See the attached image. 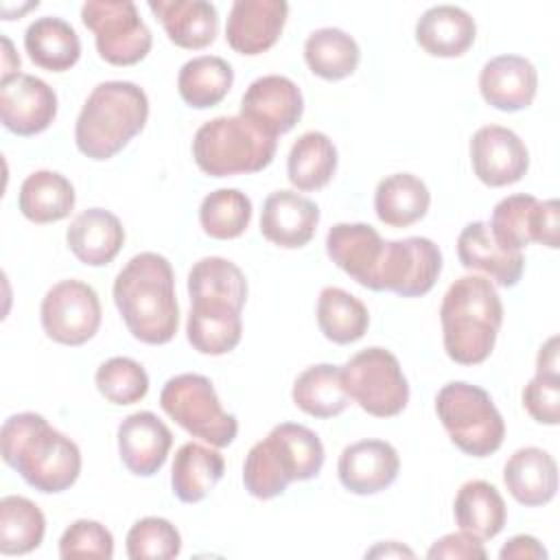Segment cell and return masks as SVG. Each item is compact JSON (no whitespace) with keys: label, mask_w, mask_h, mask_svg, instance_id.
<instances>
[{"label":"cell","mask_w":560,"mask_h":560,"mask_svg":"<svg viewBox=\"0 0 560 560\" xmlns=\"http://www.w3.org/2000/svg\"><path fill=\"white\" fill-rule=\"evenodd\" d=\"M431 203L427 184L411 173H394L378 182L374 190V210L381 223L407 228L420 221Z\"/></svg>","instance_id":"31"},{"label":"cell","mask_w":560,"mask_h":560,"mask_svg":"<svg viewBox=\"0 0 560 560\" xmlns=\"http://www.w3.org/2000/svg\"><path fill=\"white\" fill-rule=\"evenodd\" d=\"M400 470L396 448L385 440H359L346 446L337 462V475L352 494H376L389 488Z\"/></svg>","instance_id":"18"},{"label":"cell","mask_w":560,"mask_h":560,"mask_svg":"<svg viewBox=\"0 0 560 560\" xmlns=\"http://www.w3.org/2000/svg\"><path fill=\"white\" fill-rule=\"evenodd\" d=\"M2 79L0 81H9L13 77L20 74V57L13 50V44L9 37H2Z\"/></svg>","instance_id":"49"},{"label":"cell","mask_w":560,"mask_h":560,"mask_svg":"<svg viewBox=\"0 0 560 560\" xmlns=\"http://www.w3.org/2000/svg\"><path fill=\"white\" fill-rule=\"evenodd\" d=\"M536 374L542 376H560L558 370V337H549L536 357Z\"/></svg>","instance_id":"48"},{"label":"cell","mask_w":560,"mask_h":560,"mask_svg":"<svg viewBox=\"0 0 560 560\" xmlns=\"http://www.w3.org/2000/svg\"><path fill=\"white\" fill-rule=\"evenodd\" d=\"M442 271L440 247L424 236L385 241L376 269L374 291H392L402 298L427 295Z\"/></svg>","instance_id":"12"},{"label":"cell","mask_w":560,"mask_h":560,"mask_svg":"<svg viewBox=\"0 0 560 560\" xmlns=\"http://www.w3.org/2000/svg\"><path fill=\"white\" fill-rule=\"evenodd\" d=\"M151 13L164 26L168 39L186 50H199L214 42L219 13L206 0H151Z\"/></svg>","instance_id":"26"},{"label":"cell","mask_w":560,"mask_h":560,"mask_svg":"<svg viewBox=\"0 0 560 560\" xmlns=\"http://www.w3.org/2000/svg\"><path fill=\"white\" fill-rule=\"evenodd\" d=\"M319 223V208L295 190L271 192L260 212V234L284 249H298L311 243Z\"/></svg>","instance_id":"19"},{"label":"cell","mask_w":560,"mask_h":560,"mask_svg":"<svg viewBox=\"0 0 560 560\" xmlns=\"http://www.w3.org/2000/svg\"><path fill=\"white\" fill-rule=\"evenodd\" d=\"M160 407L184 431L210 446H230L238 433L236 418L223 411L208 376L177 374L168 378L160 394Z\"/></svg>","instance_id":"8"},{"label":"cell","mask_w":560,"mask_h":560,"mask_svg":"<svg viewBox=\"0 0 560 560\" xmlns=\"http://www.w3.org/2000/svg\"><path fill=\"white\" fill-rule=\"evenodd\" d=\"M225 472V462L219 451L186 442L177 448L171 466L173 494L184 503H199L210 494Z\"/></svg>","instance_id":"29"},{"label":"cell","mask_w":560,"mask_h":560,"mask_svg":"<svg viewBox=\"0 0 560 560\" xmlns=\"http://www.w3.org/2000/svg\"><path fill=\"white\" fill-rule=\"evenodd\" d=\"M252 221V201L236 188H219L203 197L199 223L210 238L230 241L241 236Z\"/></svg>","instance_id":"40"},{"label":"cell","mask_w":560,"mask_h":560,"mask_svg":"<svg viewBox=\"0 0 560 560\" xmlns=\"http://www.w3.org/2000/svg\"><path fill=\"white\" fill-rule=\"evenodd\" d=\"M276 138L247 118L219 116L203 122L192 138V158L210 177L258 173L273 162Z\"/></svg>","instance_id":"6"},{"label":"cell","mask_w":560,"mask_h":560,"mask_svg":"<svg viewBox=\"0 0 560 560\" xmlns=\"http://www.w3.org/2000/svg\"><path fill=\"white\" fill-rule=\"evenodd\" d=\"M488 228L494 241L512 252H521L529 243L558 249L560 203L558 199L540 201L534 195H510L494 206Z\"/></svg>","instance_id":"11"},{"label":"cell","mask_w":560,"mask_h":560,"mask_svg":"<svg viewBox=\"0 0 560 560\" xmlns=\"http://www.w3.org/2000/svg\"><path fill=\"white\" fill-rule=\"evenodd\" d=\"M444 350L459 365L483 363L497 343L503 304L494 284L483 276L457 278L440 306Z\"/></svg>","instance_id":"3"},{"label":"cell","mask_w":560,"mask_h":560,"mask_svg":"<svg viewBox=\"0 0 560 560\" xmlns=\"http://www.w3.org/2000/svg\"><path fill=\"white\" fill-rule=\"evenodd\" d=\"M304 112L300 88L282 74H265L249 83L241 98V116L271 138L291 131Z\"/></svg>","instance_id":"14"},{"label":"cell","mask_w":560,"mask_h":560,"mask_svg":"<svg viewBox=\"0 0 560 560\" xmlns=\"http://www.w3.org/2000/svg\"><path fill=\"white\" fill-rule=\"evenodd\" d=\"M501 560H545L547 551L545 547L527 534H518L512 536L499 551Z\"/></svg>","instance_id":"47"},{"label":"cell","mask_w":560,"mask_h":560,"mask_svg":"<svg viewBox=\"0 0 560 560\" xmlns=\"http://www.w3.org/2000/svg\"><path fill=\"white\" fill-rule=\"evenodd\" d=\"M114 304L138 341L168 343L179 326L171 262L155 252L136 254L114 280Z\"/></svg>","instance_id":"1"},{"label":"cell","mask_w":560,"mask_h":560,"mask_svg":"<svg viewBox=\"0 0 560 560\" xmlns=\"http://www.w3.org/2000/svg\"><path fill=\"white\" fill-rule=\"evenodd\" d=\"M96 389L114 405H133L149 392L147 370L129 357H112L96 370Z\"/></svg>","instance_id":"42"},{"label":"cell","mask_w":560,"mask_h":560,"mask_svg":"<svg viewBox=\"0 0 560 560\" xmlns=\"http://www.w3.org/2000/svg\"><path fill=\"white\" fill-rule=\"evenodd\" d=\"M39 315L48 339L63 346H83L98 332L101 302L90 284L61 280L46 291Z\"/></svg>","instance_id":"13"},{"label":"cell","mask_w":560,"mask_h":560,"mask_svg":"<svg viewBox=\"0 0 560 560\" xmlns=\"http://www.w3.org/2000/svg\"><path fill=\"white\" fill-rule=\"evenodd\" d=\"M470 162L479 182L501 188L523 179L529 168V151L512 129L486 125L470 138Z\"/></svg>","instance_id":"15"},{"label":"cell","mask_w":560,"mask_h":560,"mask_svg":"<svg viewBox=\"0 0 560 560\" xmlns=\"http://www.w3.org/2000/svg\"><path fill=\"white\" fill-rule=\"evenodd\" d=\"M127 556L131 560H171L182 551L177 527L160 516H144L127 532Z\"/></svg>","instance_id":"43"},{"label":"cell","mask_w":560,"mask_h":560,"mask_svg":"<svg viewBox=\"0 0 560 560\" xmlns=\"http://www.w3.org/2000/svg\"><path fill=\"white\" fill-rule=\"evenodd\" d=\"M70 252L88 267L109 265L125 243L120 219L105 208H88L77 214L66 232Z\"/></svg>","instance_id":"25"},{"label":"cell","mask_w":560,"mask_h":560,"mask_svg":"<svg viewBox=\"0 0 560 560\" xmlns=\"http://www.w3.org/2000/svg\"><path fill=\"white\" fill-rule=\"evenodd\" d=\"M24 48L31 61L48 72H66L81 57L77 31L55 15L37 18L28 24L24 33Z\"/></svg>","instance_id":"30"},{"label":"cell","mask_w":560,"mask_h":560,"mask_svg":"<svg viewBox=\"0 0 560 560\" xmlns=\"http://www.w3.org/2000/svg\"><path fill=\"white\" fill-rule=\"evenodd\" d=\"M0 451L4 464L42 494L68 490L81 472L79 446L35 411L13 413L4 420Z\"/></svg>","instance_id":"2"},{"label":"cell","mask_w":560,"mask_h":560,"mask_svg":"<svg viewBox=\"0 0 560 560\" xmlns=\"http://www.w3.org/2000/svg\"><path fill=\"white\" fill-rule=\"evenodd\" d=\"M453 512L459 529L479 540L494 538L503 529L508 516L503 497L483 479L466 481L457 490Z\"/></svg>","instance_id":"33"},{"label":"cell","mask_w":560,"mask_h":560,"mask_svg":"<svg viewBox=\"0 0 560 560\" xmlns=\"http://www.w3.org/2000/svg\"><path fill=\"white\" fill-rule=\"evenodd\" d=\"M188 295L223 298L243 308L247 300V280L232 260L221 256H206L197 260L188 271Z\"/></svg>","instance_id":"41"},{"label":"cell","mask_w":560,"mask_h":560,"mask_svg":"<svg viewBox=\"0 0 560 560\" xmlns=\"http://www.w3.org/2000/svg\"><path fill=\"white\" fill-rule=\"evenodd\" d=\"M457 256L466 269L483 271L499 287L518 284L525 269L523 254L501 247L483 221H472L459 232Z\"/></svg>","instance_id":"24"},{"label":"cell","mask_w":560,"mask_h":560,"mask_svg":"<svg viewBox=\"0 0 560 560\" xmlns=\"http://www.w3.org/2000/svg\"><path fill=\"white\" fill-rule=\"evenodd\" d=\"M503 483L521 505H545L558 490L556 459L538 446L518 448L505 462Z\"/></svg>","instance_id":"27"},{"label":"cell","mask_w":560,"mask_h":560,"mask_svg":"<svg viewBox=\"0 0 560 560\" xmlns=\"http://www.w3.org/2000/svg\"><path fill=\"white\" fill-rule=\"evenodd\" d=\"M59 556L66 560L70 558L109 560L114 556L112 532L98 521L79 518L70 527H66V532L61 534Z\"/></svg>","instance_id":"44"},{"label":"cell","mask_w":560,"mask_h":560,"mask_svg":"<svg viewBox=\"0 0 560 560\" xmlns=\"http://www.w3.org/2000/svg\"><path fill=\"white\" fill-rule=\"evenodd\" d=\"M385 241L368 223H337L326 234L328 258L354 282L374 291Z\"/></svg>","instance_id":"23"},{"label":"cell","mask_w":560,"mask_h":560,"mask_svg":"<svg viewBox=\"0 0 560 560\" xmlns=\"http://www.w3.org/2000/svg\"><path fill=\"white\" fill-rule=\"evenodd\" d=\"M317 326L328 341L346 346L368 332L370 313L352 293L339 287H326L317 298Z\"/></svg>","instance_id":"38"},{"label":"cell","mask_w":560,"mask_h":560,"mask_svg":"<svg viewBox=\"0 0 560 560\" xmlns=\"http://www.w3.org/2000/svg\"><path fill=\"white\" fill-rule=\"evenodd\" d=\"M343 387L363 411L376 418L398 416L409 402V383L398 359L378 346L365 348L341 368Z\"/></svg>","instance_id":"9"},{"label":"cell","mask_w":560,"mask_h":560,"mask_svg":"<svg viewBox=\"0 0 560 560\" xmlns=\"http://www.w3.org/2000/svg\"><path fill=\"white\" fill-rule=\"evenodd\" d=\"M291 398L298 409L313 418H335L350 405V396L341 378V368L332 363H317L306 368L295 378Z\"/></svg>","instance_id":"34"},{"label":"cell","mask_w":560,"mask_h":560,"mask_svg":"<svg viewBox=\"0 0 560 560\" xmlns=\"http://www.w3.org/2000/svg\"><path fill=\"white\" fill-rule=\"evenodd\" d=\"M429 558H462V560H470V558H486V549L481 545L479 538L466 534V532H457V534H446L440 540H435L431 545V549L427 551Z\"/></svg>","instance_id":"46"},{"label":"cell","mask_w":560,"mask_h":560,"mask_svg":"<svg viewBox=\"0 0 560 560\" xmlns=\"http://www.w3.org/2000/svg\"><path fill=\"white\" fill-rule=\"evenodd\" d=\"M289 4L282 0H236L225 22V39L241 55H260L282 35Z\"/></svg>","instance_id":"17"},{"label":"cell","mask_w":560,"mask_h":560,"mask_svg":"<svg viewBox=\"0 0 560 560\" xmlns=\"http://www.w3.org/2000/svg\"><path fill=\"white\" fill-rule=\"evenodd\" d=\"M324 457V444L315 431L304 424L280 422L249 448L243 464L245 490L262 501L280 497L291 481L315 479Z\"/></svg>","instance_id":"4"},{"label":"cell","mask_w":560,"mask_h":560,"mask_svg":"<svg viewBox=\"0 0 560 560\" xmlns=\"http://www.w3.org/2000/svg\"><path fill=\"white\" fill-rule=\"evenodd\" d=\"M46 518L26 497L9 494L0 499V551L22 556L37 549L44 540Z\"/></svg>","instance_id":"39"},{"label":"cell","mask_w":560,"mask_h":560,"mask_svg":"<svg viewBox=\"0 0 560 560\" xmlns=\"http://www.w3.org/2000/svg\"><path fill=\"white\" fill-rule=\"evenodd\" d=\"M241 306L223 298H190L186 322L188 343L210 357L232 352L243 335Z\"/></svg>","instance_id":"20"},{"label":"cell","mask_w":560,"mask_h":560,"mask_svg":"<svg viewBox=\"0 0 560 560\" xmlns=\"http://www.w3.org/2000/svg\"><path fill=\"white\" fill-rule=\"evenodd\" d=\"M435 411L451 442L470 457L497 453L505 438V422L490 394L466 381L446 383L435 396Z\"/></svg>","instance_id":"7"},{"label":"cell","mask_w":560,"mask_h":560,"mask_svg":"<svg viewBox=\"0 0 560 560\" xmlns=\"http://www.w3.org/2000/svg\"><path fill=\"white\" fill-rule=\"evenodd\" d=\"M149 98L131 81H103L83 103L77 125V149L90 160H109L147 125Z\"/></svg>","instance_id":"5"},{"label":"cell","mask_w":560,"mask_h":560,"mask_svg":"<svg viewBox=\"0 0 560 560\" xmlns=\"http://www.w3.org/2000/svg\"><path fill=\"white\" fill-rule=\"evenodd\" d=\"M477 37V24L468 11L455 4H435L416 22V42L431 57H459Z\"/></svg>","instance_id":"28"},{"label":"cell","mask_w":560,"mask_h":560,"mask_svg":"<svg viewBox=\"0 0 560 560\" xmlns=\"http://www.w3.org/2000/svg\"><path fill=\"white\" fill-rule=\"evenodd\" d=\"M337 171V149L332 140L322 131H306L302 133L287 160V173L289 182L302 190H319L324 188Z\"/></svg>","instance_id":"36"},{"label":"cell","mask_w":560,"mask_h":560,"mask_svg":"<svg viewBox=\"0 0 560 560\" xmlns=\"http://www.w3.org/2000/svg\"><path fill=\"white\" fill-rule=\"evenodd\" d=\"M55 116L57 94L46 81L22 72L9 81H0V118L11 133H42L52 125Z\"/></svg>","instance_id":"16"},{"label":"cell","mask_w":560,"mask_h":560,"mask_svg":"<svg viewBox=\"0 0 560 560\" xmlns=\"http://www.w3.org/2000/svg\"><path fill=\"white\" fill-rule=\"evenodd\" d=\"M81 20L94 33L101 59L112 66H133L151 50L153 35L133 2L88 0L81 7Z\"/></svg>","instance_id":"10"},{"label":"cell","mask_w":560,"mask_h":560,"mask_svg":"<svg viewBox=\"0 0 560 560\" xmlns=\"http://www.w3.org/2000/svg\"><path fill=\"white\" fill-rule=\"evenodd\" d=\"M365 556H370V558H392V556H407V558H413V551L411 549H407V547H402L400 542H396V540H389V542H381V545H376L374 549H370Z\"/></svg>","instance_id":"50"},{"label":"cell","mask_w":560,"mask_h":560,"mask_svg":"<svg viewBox=\"0 0 560 560\" xmlns=\"http://www.w3.org/2000/svg\"><path fill=\"white\" fill-rule=\"evenodd\" d=\"M538 88L534 63L521 55H499L483 63L479 92L488 105L501 112H521L532 105Z\"/></svg>","instance_id":"22"},{"label":"cell","mask_w":560,"mask_h":560,"mask_svg":"<svg viewBox=\"0 0 560 560\" xmlns=\"http://www.w3.org/2000/svg\"><path fill=\"white\" fill-rule=\"evenodd\" d=\"M304 59L313 74L326 81L350 77L361 59L359 44L341 28H317L304 42Z\"/></svg>","instance_id":"37"},{"label":"cell","mask_w":560,"mask_h":560,"mask_svg":"<svg viewBox=\"0 0 560 560\" xmlns=\"http://www.w3.org/2000/svg\"><path fill=\"white\" fill-rule=\"evenodd\" d=\"M234 83L232 66L217 55H201L188 59L177 77V90L186 105L208 109L219 105Z\"/></svg>","instance_id":"35"},{"label":"cell","mask_w":560,"mask_h":560,"mask_svg":"<svg viewBox=\"0 0 560 560\" xmlns=\"http://www.w3.org/2000/svg\"><path fill=\"white\" fill-rule=\"evenodd\" d=\"M74 201V186L57 171L31 173L18 195L20 212L33 223H55L70 217Z\"/></svg>","instance_id":"32"},{"label":"cell","mask_w":560,"mask_h":560,"mask_svg":"<svg viewBox=\"0 0 560 560\" xmlns=\"http://www.w3.org/2000/svg\"><path fill=\"white\" fill-rule=\"evenodd\" d=\"M173 446L171 429L153 411H136L118 424V453L125 468L138 477L155 475Z\"/></svg>","instance_id":"21"},{"label":"cell","mask_w":560,"mask_h":560,"mask_svg":"<svg viewBox=\"0 0 560 560\" xmlns=\"http://www.w3.org/2000/svg\"><path fill=\"white\" fill-rule=\"evenodd\" d=\"M523 407L540 424L560 422V376L534 374L523 389Z\"/></svg>","instance_id":"45"}]
</instances>
